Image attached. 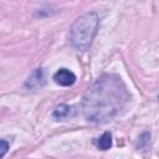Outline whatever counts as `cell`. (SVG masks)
Masks as SVG:
<instances>
[{"label": "cell", "mask_w": 159, "mask_h": 159, "mask_svg": "<svg viewBox=\"0 0 159 159\" xmlns=\"http://www.w3.org/2000/svg\"><path fill=\"white\" fill-rule=\"evenodd\" d=\"M128 99L122 80L116 75H103L86 91L82 108L88 120L107 122L124 108Z\"/></svg>", "instance_id": "obj_1"}, {"label": "cell", "mask_w": 159, "mask_h": 159, "mask_svg": "<svg viewBox=\"0 0 159 159\" xmlns=\"http://www.w3.org/2000/svg\"><path fill=\"white\" fill-rule=\"evenodd\" d=\"M98 24H99V19L94 12H89L78 17L70 30V37L72 45L81 51L88 50L97 32Z\"/></svg>", "instance_id": "obj_2"}, {"label": "cell", "mask_w": 159, "mask_h": 159, "mask_svg": "<svg viewBox=\"0 0 159 159\" xmlns=\"http://www.w3.org/2000/svg\"><path fill=\"white\" fill-rule=\"evenodd\" d=\"M53 81L63 87L72 86L76 82V76L73 72H71L67 68H60L55 75H53Z\"/></svg>", "instance_id": "obj_3"}, {"label": "cell", "mask_w": 159, "mask_h": 159, "mask_svg": "<svg viewBox=\"0 0 159 159\" xmlns=\"http://www.w3.org/2000/svg\"><path fill=\"white\" fill-rule=\"evenodd\" d=\"M96 145L101 149V150H107L112 147V134L109 132L103 133L97 140H96Z\"/></svg>", "instance_id": "obj_4"}, {"label": "cell", "mask_w": 159, "mask_h": 159, "mask_svg": "<svg viewBox=\"0 0 159 159\" xmlns=\"http://www.w3.org/2000/svg\"><path fill=\"white\" fill-rule=\"evenodd\" d=\"M68 109H70V107H67V106H60V107H57L56 111L53 112V117L57 118V119L63 118V117L68 113Z\"/></svg>", "instance_id": "obj_5"}, {"label": "cell", "mask_w": 159, "mask_h": 159, "mask_svg": "<svg viewBox=\"0 0 159 159\" xmlns=\"http://www.w3.org/2000/svg\"><path fill=\"white\" fill-rule=\"evenodd\" d=\"M0 143H1V157H4L5 153H6V150H7V147H9V145H7V143H6L4 139H2Z\"/></svg>", "instance_id": "obj_6"}]
</instances>
